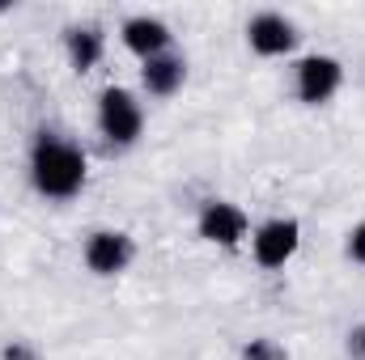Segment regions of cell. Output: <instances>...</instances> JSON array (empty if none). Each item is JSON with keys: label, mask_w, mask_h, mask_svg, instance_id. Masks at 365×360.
Instances as JSON below:
<instances>
[{"label": "cell", "mask_w": 365, "mask_h": 360, "mask_svg": "<svg viewBox=\"0 0 365 360\" xmlns=\"http://www.w3.org/2000/svg\"><path fill=\"white\" fill-rule=\"evenodd\" d=\"M90 179V162L81 153V144L56 136V132H38V140L30 144V186L43 199H77Z\"/></svg>", "instance_id": "cell-1"}, {"label": "cell", "mask_w": 365, "mask_h": 360, "mask_svg": "<svg viewBox=\"0 0 365 360\" xmlns=\"http://www.w3.org/2000/svg\"><path fill=\"white\" fill-rule=\"evenodd\" d=\"M98 132L106 144L115 149H132L145 132V110L136 102V93L123 85H106L98 93Z\"/></svg>", "instance_id": "cell-2"}, {"label": "cell", "mask_w": 365, "mask_h": 360, "mask_svg": "<svg viewBox=\"0 0 365 360\" xmlns=\"http://www.w3.org/2000/svg\"><path fill=\"white\" fill-rule=\"evenodd\" d=\"M302 246V221L297 216H272L251 233V255L264 271H280Z\"/></svg>", "instance_id": "cell-3"}, {"label": "cell", "mask_w": 365, "mask_h": 360, "mask_svg": "<svg viewBox=\"0 0 365 360\" xmlns=\"http://www.w3.org/2000/svg\"><path fill=\"white\" fill-rule=\"evenodd\" d=\"M195 233H200L208 246L234 250V246L247 242V233H251V216H247L238 203H230V199H208V203L200 208V216H195Z\"/></svg>", "instance_id": "cell-4"}, {"label": "cell", "mask_w": 365, "mask_h": 360, "mask_svg": "<svg viewBox=\"0 0 365 360\" xmlns=\"http://www.w3.org/2000/svg\"><path fill=\"white\" fill-rule=\"evenodd\" d=\"M344 85V64L336 60V55H306V60H297V68H293V93H297V102H306V106H323V102H331L336 93Z\"/></svg>", "instance_id": "cell-5"}, {"label": "cell", "mask_w": 365, "mask_h": 360, "mask_svg": "<svg viewBox=\"0 0 365 360\" xmlns=\"http://www.w3.org/2000/svg\"><path fill=\"white\" fill-rule=\"evenodd\" d=\"M136 259V242L123 233V229H93L86 238V268L102 280L110 275H123Z\"/></svg>", "instance_id": "cell-6"}, {"label": "cell", "mask_w": 365, "mask_h": 360, "mask_svg": "<svg viewBox=\"0 0 365 360\" xmlns=\"http://www.w3.org/2000/svg\"><path fill=\"white\" fill-rule=\"evenodd\" d=\"M297 26H293V17H284V13H276V9H264V13H255L251 21H247V43H251V51L255 55H264V60H276V55H289L293 47H297Z\"/></svg>", "instance_id": "cell-7"}, {"label": "cell", "mask_w": 365, "mask_h": 360, "mask_svg": "<svg viewBox=\"0 0 365 360\" xmlns=\"http://www.w3.org/2000/svg\"><path fill=\"white\" fill-rule=\"evenodd\" d=\"M119 38H123V47L145 64V60H153V55H162V51H170V26L162 21V17H149V13H136V17H128L123 26H119Z\"/></svg>", "instance_id": "cell-8"}, {"label": "cell", "mask_w": 365, "mask_h": 360, "mask_svg": "<svg viewBox=\"0 0 365 360\" xmlns=\"http://www.w3.org/2000/svg\"><path fill=\"white\" fill-rule=\"evenodd\" d=\"M182 81H187V60L179 51H162V55L140 64V85L149 97H175L182 90Z\"/></svg>", "instance_id": "cell-9"}, {"label": "cell", "mask_w": 365, "mask_h": 360, "mask_svg": "<svg viewBox=\"0 0 365 360\" xmlns=\"http://www.w3.org/2000/svg\"><path fill=\"white\" fill-rule=\"evenodd\" d=\"M64 51H68L73 73H93L98 60H102V51H106V38H102L98 26H73L64 34Z\"/></svg>", "instance_id": "cell-10"}, {"label": "cell", "mask_w": 365, "mask_h": 360, "mask_svg": "<svg viewBox=\"0 0 365 360\" xmlns=\"http://www.w3.org/2000/svg\"><path fill=\"white\" fill-rule=\"evenodd\" d=\"M0 360H38V348L26 344V339H9V344L0 348Z\"/></svg>", "instance_id": "cell-11"}, {"label": "cell", "mask_w": 365, "mask_h": 360, "mask_svg": "<svg viewBox=\"0 0 365 360\" xmlns=\"http://www.w3.org/2000/svg\"><path fill=\"white\" fill-rule=\"evenodd\" d=\"M344 250H349V259H353V263H361V268H365V221L353 229V233H349Z\"/></svg>", "instance_id": "cell-12"}, {"label": "cell", "mask_w": 365, "mask_h": 360, "mask_svg": "<svg viewBox=\"0 0 365 360\" xmlns=\"http://www.w3.org/2000/svg\"><path fill=\"white\" fill-rule=\"evenodd\" d=\"M242 356H247V360H280V348H276V344H268V339H251Z\"/></svg>", "instance_id": "cell-13"}, {"label": "cell", "mask_w": 365, "mask_h": 360, "mask_svg": "<svg viewBox=\"0 0 365 360\" xmlns=\"http://www.w3.org/2000/svg\"><path fill=\"white\" fill-rule=\"evenodd\" d=\"M357 339H361V356H365V331H361V335H357Z\"/></svg>", "instance_id": "cell-14"}]
</instances>
